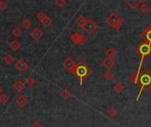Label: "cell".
<instances>
[{
  "label": "cell",
  "mask_w": 151,
  "mask_h": 127,
  "mask_svg": "<svg viewBox=\"0 0 151 127\" xmlns=\"http://www.w3.org/2000/svg\"><path fill=\"white\" fill-rule=\"evenodd\" d=\"M25 87H26L25 83H24L23 81H21V80H17V81H15V82L12 85V88L14 90H16L17 93H21V92L25 89Z\"/></svg>",
  "instance_id": "obj_11"
},
{
  "label": "cell",
  "mask_w": 151,
  "mask_h": 127,
  "mask_svg": "<svg viewBox=\"0 0 151 127\" xmlns=\"http://www.w3.org/2000/svg\"><path fill=\"white\" fill-rule=\"evenodd\" d=\"M23 34V31L21 28H19V27H15L13 29H12V34L15 36V37H19L21 36Z\"/></svg>",
  "instance_id": "obj_24"
},
{
  "label": "cell",
  "mask_w": 151,
  "mask_h": 127,
  "mask_svg": "<svg viewBox=\"0 0 151 127\" xmlns=\"http://www.w3.org/2000/svg\"><path fill=\"white\" fill-rule=\"evenodd\" d=\"M20 46H21V44H20L19 41H18V40H12V41L9 43V48H10V50H11L12 51H13V52L18 51V50H19V48H20Z\"/></svg>",
  "instance_id": "obj_14"
},
{
  "label": "cell",
  "mask_w": 151,
  "mask_h": 127,
  "mask_svg": "<svg viewBox=\"0 0 151 127\" xmlns=\"http://www.w3.org/2000/svg\"><path fill=\"white\" fill-rule=\"evenodd\" d=\"M140 10H141V11H142V14H147L149 11H150V5L147 4V3H145V2H143L141 5H140Z\"/></svg>",
  "instance_id": "obj_18"
},
{
  "label": "cell",
  "mask_w": 151,
  "mask_h": 127,
  "mask_svg": "<svg viewBox=\"0 0 151 127\" xmlns=\"http://www.w3.org/2000/svg\"><path fill=\"white\" fill-rule=\"evenodd\" d=\"M15 103L17 104V106H18V107H19V108H23V107H25V106L27 105V97H26L25 95H20L19 97H17V98H16V100H15Z\"/></svg>",
  "instance_id": "obj_12"
},
{
  "label": "cell",
  "mask_w": 151,
  "mask_h": 127,
  "mask_svg": "<svg viewBox=\"0 0 151 127\" xmlns=\"http://www.w3.org/2000/svg\"><path fill=\"white\" fill-rule=\"evenodd\" d=\"M60 97H61L63 100L66 101V100H68L70 97H72V94H71V92H70L68 89H64V90H62V91L60 92Z\"/></svg>",
  "instance_id": "obj_17"
},
{
  "label": "cell",
  "mask_w": 151,
  "mask_h": 127,
  "mask_svg": "<svg viewBox=\"0 0 151 127\" xmlns=\"http://www.w3.org/2000/svg\"><path fill=\"white\" fill-rule=\"evenodd\" d=\"M14 66H15V68H16L19 72H24L27 69L28 65H27V63L26 62L25 59H22V58H21V59H19V60L15 63Z\"/></svg>",
  "instance_id": "obj_9"
},
{
  "label": "cell",
  "mask_w": 151,
  "mask_h": 127,
  "mask_svg": "<svg viewBox=\"0 0 151 127\" xmlns=\"http://www.w3.org/2000/svg\"><path fill=\"white\" fill-rule=\"evenodd\" d=\"M0 41H1V39H0Z\"/></svg>",
  "instance_id": "obj_36"
},
{
  "label": "cell",
  "mask_w": 151,
  "mask_h": 127,
  "mask_svg": "<svg viewBox=\"0 0 151 127\" xmlns=\"http://www.w3.org/2000/svg\"><path fill=\"white\" fill-rule=\"evenodd\" d=\"M104 78L106 80H108V81H111V80H113V78H114V75H113V73H112L111 71H107V72L104 74Z\"/></svg>",
  "instance_id": "obj_28"
},
{
  "label": "cell",
  "mask_w": 151,
  "mask_h": 127,
  "mask_svg": "<svg viewBox=\"0 0 151 127\" xmlns=\"http://www.w3.org/2000/svg\"><path fill=\"white\" fill-rule=\"evenodd\" d=\"M81 34H80L79 33L75 32V33H73V34L71 35V40H72L75 44H79L80 40H81Z\"/></svg>",
  "instance_id": "obj_21"
},
{
  "label": "cell",
  "mask_w": 151,
  "mask_h": 127,
  "mask_svg": "<svg viewBox=\"0 0 151 127\" xmlns=\"http://www.w3.org/2000/svg\"><path fill=\"white\" fill-rule=\"evenodd\" d=\"M141 38L143 40V42H147L151 45V25L142 32Z\"/></svg>",
  "instance_id": "obj_6"
},
{
  "label": "cell",
  "mask_w": 151,
  "mask_h": 127,
  "mask_svg": "<svg viewBox=\"0 0 151 127\" xmlns=\"http://www.w3.org/2000/svg\"><path fill=\"white\" fill-rule=\"evenodd\" d=\"M72 73L79 80L80 85L82 86L84 80L88 78L89 75L92 73V69L83 61H80L76 64L75 67L72 71Z\"/></svg>",
  "instance_id": "obj_1"
},
{
  "label": "cell",
  "mask_w": 151,
  "mask_h": 127,
  "mask_svg": "<svg viewBox=\"0 0 151 127\" xmlns=\"http://www.w3.org/2000/svg\"><path fill=\"white\" fill-rule=\"evenodd\" d=\"M135 51L141 55L142 57V59H141V62H140V65H139V67H138V71H137V76L140 77V73L142 72V63H143V60H145L150 55H151V45L147 43V42H142L141 44L138 45V47H136L135 49Z\"/></svg>",
  "instance_id": "obj_3"
},
{
  "label": "cell",
  "mask_w": 151,
  "mask_h": 127,
  "mask_svg": "<svg viewBox=\"0 0 151 127\" xmlns=\"http://www.w3.org/2000/svg\"><path fill=\"white\" fill-rule=\"evenodd\" d=\"M29 35H30V37H31L33 40H35V41H36V42H39V41L42 38V36H43V32H42L40 28L35 27V28L30 32Z\"/></svg>",
  "instance_id": "obj_7"
},
{
  "label": "cell",
  "mask_w": 151,
  "mask_h": 127,
  "mask_svg": "<svg viewBox=\"0 0 151 127\" xmlns=\"http://www.w3.org/2000/svg\"><path fill=\"white\" fill-rule=\"evenodd\" d=\"M46 17H47V15H46L45 12H43V11H40V12H38L37 15H36V18H37V19H38L40 22H42V21L46 19Z\"/></svg>",
  "instance_id": "obj_30"
},
{
  "label": "cell",
  "mask_w": 151,
  "mask_h": 127,
  "mask_svg": "<svg viewBox=\"0 0 151 127\" xmlns=\"http://www.w3.org/2000/svg\"><path fill=\"white\" fill-rule=\"evenodd\" d=\"M21 27H22L24 29H26V30L31 28V27H32V22H31V20L28 19H23V21L21 22Z\"/></svg>",
  "instance_id": "obj_20"
},
{
  "label": "cell",
  "mask_w": 151,
  "mask_h": 127,
  "mask_svg": "<svg viewBox=\"0 0 151 127\" xmlns=\"http://www.w3.org/2000/svg\"><path fill=\"white\" fill-rule=\"evenodd\" d=\"M125 4H127L128 5V7L132 10H135L138 7H140V5L143 3L142 0H125L124 1Z\"/></svg>",
  "instance_id": "obj_10"
},
{
  "label": "cell",
  "mask_w": 151,
  "mask_h": 127,
  "mask_svg": "<svg viewBox=\"0 0 151 127\" xmlns=\"http://www.w3.org/2000/svg\"><path fill=\"white\" fill-rule=\"evenodd\" d=\"M8 102H9V95H6V94H2V95H0V103H1L2 105L6 104Z\"/></svg>",
  "instance_id": "obj_25"
},
{
  "label": "cell",
  "mask_w": 151,
  "mask_h": 127,
  "mask_svg": "<svg viewBox=\"0 0 151 127\" xmlns=\"http://www.w3.org/2000/svg\"><path fill=\"white\" fill-rule=\"evenodd\" d=\"M115 65V61L112 58L110 57H106L104 61H103V66L107 69V70H111L113 66Z\"/></svg>",
  "instance_id": "obj_13"
},
{
  "label": "cell",
  "mask_w": 151,
  "mask_h": 127,
  "mask_svg": "<svg viewBox=\"0 0 151 127\" xmlns=\"http://www.w3.org/2000/svg\"><path fill=\"white\" fill-rule=\"evenodd\" d=\"M137 86L140 87V92L137 95L136 101H139L142 94L143 92L149 91L151 88V72L148 69L145 68L141 72Z\"/></svg>",
  "instance_id": "obj_2"
},
{
  "label": "cell",
  "mask_w": 151,
  "mask_h": 127,
  "mask_svg": "<svg viewBox=\"0 0 151 127\" xmlns=\"http://www.w3.org/2000/svg\"><path fill=\"white\" fill-rule=\"evenodd\" d=\"M117 55H118V51H117L116 49L113 48V47L110 48V49L107 50V51H106V56H107V57H110V58H112V59H113Z\"/></svg>",
  "instance_id": "obj_16"
},
{
  "label": "cell",
  "mask_w": 151,
  "mask_h": 127,
  "mask_svg": "<svg viewBox=\"0 0 151 127\" xmlns=\"http://www.w3.org/2000/svg\"><path fill=\"white\" fill-rule=\"evenodd\" d=\"M4 62L5 65H12L14 62V59H13V57L11 55H6L4 57Z\"/></svg>",
  "instance_id": "obj_26"
},
{
  "label": "cell",
  "mask_w": 151,
  "mask_h": 127,
  "mask_svg": "<svg viewBox=\"0 0 151 127\" xmlns=\"http://www.w3.org/2000/svg\"><path fill=\"white\" fill-rule=\"evenodd\" d=\"M65 4H66V0H55L54 1V4L58 8H62Z\"/></svg>",
  "instance_id": "obj_31"
},
{
  "label": "cell",
  "mask_w": 151,
  "mask_h": 127,
  "mask_svg": "<svg viewBox=\"0 0 151 127\" xmlns=\"http://www.w3.org/2000/svg\"><path fill=\"white\" fill-rule=\"evenodd\" d=\"M29 127H44V126H42L38 121H35L34 123H32V125L30 126Z\"/></svg>",
  "instance_id": "obj_34"
},
{
  "label": "cell",
  "mask_w": 151,
  "mask_h": 127,
  "mask_svg": "<svg viewBox=\"0 0 151 127\" xmlns=\"http://www.w3.org/2000/svg\"><path fill=\"white\" fill-rule=\"evenodd\" d=\"M75 65H76V63H75L71 57H66V58L65 59V61L62 63V66H63L65 70L70 71V72H72V71L73 70V68L75 67Z\"/></svg>",
  "instance_id": "obj_8"
},
{
  "label": "cell",
  "mask_w": 151,
  "mask_h": 127,
  "mask_svg": "<svg viewBox=\"0 0 151 127\" xmlns=\"http://www.w3.org/2000/svg\"><path fill=\"white\" fill-rule=\"evenodd\" d=\"M86 21H87V19L84 18V16H82V15H79L76 19H75V24L77 25V26H79V27H84V25H85V23H86Z\"/></svg>",
  "instance_id": "obj_15"
},
{
  "label": "cell",
  "mask_w": 151,
  "mask_h": 127,
  "mask_svg": "<svg viewBox=\"0 0 151 127\" xmlns=\"http://www.w3.org/2000/svg\"><path fill=\"white\" fill-rule=\"evenodd\" d=\"M113 88H114L115 92H117V93L120 94V93H122V92L125 90L126 87H125V86H124V85H123L121 82H117V83L114 85Z\"/></svg>",
  "instance_id": "obj_19"
},
{
  "label": "cell",
  "mask_w": 151,
  "mask_h": 127,
  "mask_svg": "<svg viewBox=\"0 0 151 127\" xmlns=\"http://www.w3.org/2000/svg\"><path fill=\"white\" fill-rule=\"evenodd\" d=\"M117 110L113 108V107H111L110 109H109V110L107 111V115H108V117L109 118H115L116 116H117Z\"/></svg>",
  "instance_id": "obj_27"
},
{
  "label": "cell",
  "mask_w": 151,
  "mask_h": 127,
  "mask_svg": "<svg viewBox=\"0 0 151 127\" xmlns=\"http://www.w3.org/2000/svg\"><path fill=\"white\" fill-rule=\"evenodd\" d=\"M3 92H4V90H3V88L0 87V95H2V94H3Z\"/></svg>",
  "instance_id": "obj_35"
},
{
  "label": "cell",
  "mask_w": 151,
  "mask_h": 127,
  "mask_svg": "<svg viewBox=\"0 0 151 127\" xmlns=\"http://www.w3.org/2000/svg\"><path fill=\"white\" fill-rule=\"evenodd\" d=\"M128 79H129V80H130L131 82H133L134 84L138 85L139 77L137 76V73H136V72H133L132 74H130V75H129V77H128Z\"/></svg>",
  "instance_id": "obj_23"
},
{
  "label": "cell",
  "mask_w": 151,
  "mask_h": 127,
  "mask_svg": "<svg viewBox=\"0 0 151 127\" xmlns=\"http://www.w3.org/2000/svg\"><path fill=\"white\" fill-rule=\"evenodd\" d=\"M83 30L88 34H92L93 33H95L97 29H98V25L96 21H94L92 19H88L84 27H82Z\"/></svg>",
  "instance_id": "obj_5"
},
{
  "label": "cell",
  "mask_w": 151,
  "mask_h": 127,
  "mask_svg": "<svg viewBox=\"0 0 151 127\" xmlns=\"http://www.w3.org/2000/svg\"><path fill=\"white\" fill-rule=\"evenodd\" d=\"M35 80L33 78V76H29V77H27V79L26 80V82H25V85L26 86H27V87H29V88H32V87H34L35 85Z\"/></svg>",
  "instance_id": "obj_22"
},
{
  "label": "cell",
  "mask_w": 151,
  "mask_h": 127,
  "mask_svg": "<svg viewBox=\"0 0 151 127\" xmlns=\"http://www.w3.org/2000/svg\"><path fill=\"white\" fill-rule=\"evenodd\" d=\"M106 23L113 29H119L122 27V20L116 12H111L106 18Z\"/></svg>",
  "instance_id": "obj_4"
},
{
  "label": "cell",
  "mask_w": 151,
  "mask_h": 127,
  "mask_svg": "<svg viewBox=\"0 0 151 127\" xmlns=\"http://www.w3.org/2000/svg\"><path fill=\"white\" fill-rule=\"evenodd\" d=\"M42 24V26L43 27H50L51 24H52V19L50 18V17H46V19L42 21V22H41Z\"/></svg>",
  "instance_id": "obj_29"
},
{
  "label": "cell",
  "mask_w": 151,
  "mask_h": 127,
  "mask_svg": "<svg viewBox=\"0 0 151 127\" xmlns=\"http://www.w3.org/2000/svg\"><path fill=\"white\" fill-rule=\"evenodd\" d=\"M87 42H88V39H87V37H86V36H84V35H81L79 44H81V46H84Z\"/></svg>",
  "instance_id": "obj_33"
},
{
  "label": "cell",
  "mask_w": 151,
  "mask_h": 127,
  "mask_svg": "<svg viewBox=\"0 0 151 127\" xmlns=\"http://www.w3.org/2000/svg\"><path fill=\"white\" fill-rule=\"evenodd\" d=\"M8 8V4L4 1H0V11H4Z\"/></svg>",
  "instance_id": "obj_32"
}]
</instances>
